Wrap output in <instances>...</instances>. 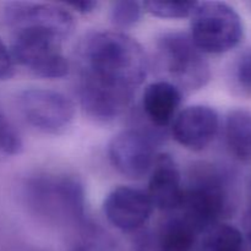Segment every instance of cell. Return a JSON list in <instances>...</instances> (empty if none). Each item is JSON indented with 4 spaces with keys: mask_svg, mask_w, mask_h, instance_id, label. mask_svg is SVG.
Masks as SVG:
<instances>
[{
    "mask_svg": "<svg viewBox=\"0 0 251 251\" xmlns=\"http://www.w3.org/2000/svg\"><path fill=\"white\" fill-rule=\"evenodd\" d=\"M77 95L83 112L98 123L119 118L149 74V58L132 37L115 31L90 33L78 47Z\"/></svg>",
    "mask_w": 251,
    "mask_h": 251,
    "instance_id": "obj_1",
    "label": "cell"
},
{
    "mask_svg": "<svg viewBox=\"0 0 251 251\" xmlns=\"http://www.w3.org/2000/svg\"><path fill=\"white\" fill-rule=\"evenodd\" d=\"M234 186L230 176L212 164L194 167L178 213L201 234L233 212Z\"/></svg>",
    "mask_w": 251,
    "mask_h": 251,
    "instance_id": "obj_2",
    "label": "cell"
},
{
    "mask_svg": "<svg viewBox=\"0 0 251 251\" xmlns=\"http://www.w3.org/2000/svg\"><path fill=\"white\" fill-rule=\"evenodd\" d=\"M27 207L38 217L56 226L75 225L85 218V190L68 174L42 173L24 184Z\"/></svg>",
    "mask_w": 251,
    "mask_h": 251,
    "instance_id": "obj_3",
    "label": "cell"
},
{
    "mask_svg": "<svg viewBox=\"0 0 251 251\" xmlns=\"http://www.w3.org/2000/svg\"><path fill=\"white\" fill-rule=\"evenodd\" d=\"M11 51L15 64L24 66L42 78H63L70 71V64L64 55L65 39L56 32L39 27L12 29Z\"/></svg>",
    "mask_w": 251,
    "mask_h": 251,
    "instance_id": "obj_4",
    "label": "cell"
},
{
    "mask_svg": "<svg viewBox=\"0 0 251 251\" xmlns=\"http://www.w3.org/2000/svg\"><path fill=\"white\" fill-rule=\"evenodd\" d=\"M190 17L189 34L203 54L227 53L234 49L244 36L242 17L227 2H198Z\"/></svg>",
    "mask_w": 251,
    "mask_h": 251,
    "instance_id": "obj_5",
    "label": "cell"
},
{
    "mask_svg": "<svg viewBox=\"0 0 251 251\" xmlns=\"http://www.w3.org/2000/svg\"><path fill=\"white\" fill-rule=\"evenodd\" d=\"M156 49L159 66L169 76V82L188 91L207 85L211 78L210 64L191 41L190 34L167 32L157 39Z\"/></svg>",
    "mask_w": 251,
    "mask_h": 251,
    "instance_id": "obj_6",
    "label": "cell"
},
{
    "mask_svg": "<svg viewBox=\"0 0 251 251\" xmlns=\"http://www.w3.org/2000/svg\"><path fill=\"white\" fill-rule=\"evenodd\" d=\"M17 108L25 122L48 135H60L73 125L76 108L73 100L59 91L27 88L17 96Z\"/></svg>",
    "mask_w": 251,
    "mask_h": 251,
    "instance_id": "obj_7",
    "label": "cell"
},
{
    "mask_svg": "<svg viewBox=\"0 0 251 251\" xmlns=\"http://www.w3.org/2000/svg\"><path fill=\"white\" fill-rule=\"evenodd\" d=\"M157 135L144 129H126L115 135L108 146L112 166L122 176L141 179L151 172L156 159Z\"/></svg>",
    "mask_w": 251,
    "mask_h": 251,
    "instance_id": "obj_8",
    "label": "cell"
},
{
    "mask_svg": "<svg viewBox=\"0 0 251 251\" xmlns=\"http://www.w3.org/2000/svg\"><path fill=\"white\" fill-rule=\"evenodd\" d=\"M4 19L10 29L19 27H41L56 32L68 39L75 29V20L63 5L33 1L7 2Z\"/></svg>",
    "mask_w": 251,
    "mask_h": 251,
    "instance_id": "obj_9",
    "label": "cell"
},
{
    "mask_svg": "<svg viewBox=\"0 0 251 251\" xmlns=\"http://www.w3.org/2000/svg\"><path fill=\"white\" fill-rule=\"evenodd\" d=\"M153 208L146 191L131 186L113 189L103 202V212L108 222L124 233L136 232L144 227Z\"/></svg>",
    "mask_w": 251,
    "mask_h": 251,
    "instance_id": "obj_10",
    "label": "cell"
},
{
    "mask_svg": "<svg viewBox=\"0 0 251 251\" xmlns=\"http://www.w3.org/2000/svg\"><path fill=\"white\" fill-rule=\"evenodd\" d=\"M220 117L212 107L194 104L184 108L172 123V135L180 146L194 152L203 151L215 140Z\"/></svg>",
    "mask_w": 251,
    "mask_h": 251,
    "instance_id": "obj_11",
    "label": "cell"
},
{
    "mask_svg": "<svg viewBox=\"0 0 251 251\" xmlns=\"http://www.w3.org/2000/svg\"><path fill=\"white\" fill-rule=\"evenodd\" d=\"M183 179L176 159L169 153H158L150 172L147 195L153 207L176 212L183 200Z\"/></svg>",
    "mask_w": 251,
    "mask_h": 251,
    "instance_id": "obj_12",
    "label": "cell"
},
{
    "mask_svg": "<svg viewBox=\"0 0 251 251\" xmlns=\"http://www.w3.org/2000/svg\"><path fill=\"white\" fill-rule=\"evenodd\" d=\"M183 92L169 81H156L145 87L142 109L145 117L157 129H164L173 123L179 113Z\"/></svg>",
    "mask_w": 251,
    "mask_h": 251,
    "instance_id": "obj_13",
    "label": "cell"
},
{
    "mask_svg": "<svg viewBox=\"0 0 251 251\" xmlns=\"http://www.w3.org/2000/svg\"><path fill=\"white\" fill-rule=\"evenodd\" d=\"M201 233L180 213L167 217L159 226L156 243L157 251H199Z\"/></svg>",
    "mask_w": 251,
    "mask_h": 251,
    "instance_id": "obj_14",
    "label": "cell"
},
{
    "mask_svg": "<svg viewBox=\"0 0 251 251\" xmlns=\"http://www.w3.org/2000/svg\"><path fill=\"white\" fill-rule=\"evenodd\" d=\"M225 135L230 153L238 161L251 162V110H230L226 118Z\"/></svg>",
    "mask_w": 251,
    "mask_h": 251,
    "instance_id": "obj_15",
    "label": "cell"
},
{
    "mask_svg": "<svg viewBox=\"0 0 251 251\" xmlns=\"http://www.w3.org/2000/svg\"><path fill=\"white\" fill-rule=\"evenodd\" d=\"M244 234L234 226L217 223L208 228L200 239L199 251H244Z\"/></svg>",
    "mask_w": 251,
    "mask_h": 251,
    "instance_id": "obj_16",
    "label": "cell"
},
{
    "mask_svg": "<svg viewBox=\"0 0 251 251\" xmlns=\"http://www.w3.org/2000/svg\"><path fill=\"white\" fill-rule=\"evenodd\" d=\"M145 11L159 19H185L193 15L198 6V1H145Z\"/></svg>",
    "mask_w": 251,
    "mask_h": 251,
    "instance_id": "obj_17",
    "label": "cell"
},
{
    "mask_svg": "<svg viewBox=\"0 0 251 251\" xmlns=\"http://www.w3.org/2000/svg\"><path fill=\"white\" fill-rule=\"evenodd\" d=\"M144 4L131 0H120L110 4L109 17L112 24L118 28L134 27L141 20L144 14Z\"/></svg>",
    "mask_w": 251,
    "mask_h": 251,
    "instance_id": "obj_18",
    "label": "cell"
},
{
    "mask_svg": "<svg viewBox=\"0 0 251 251\" xmlns=\"http://www.w3.org/2000/svg\"><path fill=\"white\" fill-rule=\"evenodd\" d=\"M22 150L21 135L0 105V152L7 156H16Z\"/></svg>",
    "mask_w": 251,
    "mask_h": 251,
    "instance_id": "obj_19",
    "label": "cell"
},
{
    "mask_svg": "<svg viewBox=\"0 0 251 251\" xmlns=\"http://www.w3.org/2000/svg\"><path fill=\"white\" fill-rule=\"evenodd\" d=\"M233 77L240 91L251 95V50L243 53L235 61Z\"/></svg>",
    "mask_w": 251,
    "mask_h": 251,
    "instance_id": "obj_20",
    "label": "cell"
},
{
    "mask_svg": "<svg viewBox=\"0 0 251 251\" xmlns=\"http://www.w3.org/2000/svg\"><path fill=\"white\" fill-rule=\"evenodd\" d=\"M15 71V61L10 48L0 39V81L9 80Z\"/></svg>",
    "mask_w": 251,
    "mask_h": 251,
    "instance_id": "obj_21",
    "label": "cell"
},
{
    "mask_svg": "<svg viewBox=\"0 0 251 251\" xmlns=\"http://www.w3.org/2000/svg\"><path fill=\"white\" fill-rule=\"evenodd\" d=\"M64 7L66 9H73L76 12L80 14H90L93 12L98 6V1H92V0H73V1H65L63 2Z\"/></svg>",
    "mask_w": 251,
    "mask_h": 251,
    "instance_id": "obj_22",
    "label": "cell"
},
{
    "mask_svg": "<svg viewBox=\"0 0 251 251\" xmlns=\"http://www.w3.org/2000/svg\"><path fill=\"white\" fill-rule=\"evenodd\" d=\"M70 251H112L110 248L105 247L103 243L95 242V240H83L78 244L74 245Z\"/></svg>",
    "mask_w": 251,
    "mask_h": 251,
    "instance_id": "obj_23",
    "label": "cell"
},
{
    "mask_svg": "<svg viewBox=\"0 0 251 251\" xmlns=\"http://www.w3.org/2000/svg\"><path fill=\"white\" fill-rule=\"evenodd\" d=\"M247 216H249V217L251 218V207L249 208V211H248V212H247Z\"/></svg>",
    "mask_w": 251,
    "mask_h": 251,
    "instance_id": "obj_24",
    "label": "cell"
}]
</instances>
